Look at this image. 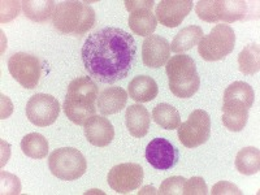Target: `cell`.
Here are the masks:
<instances>
[{
	"label": "cell",
	"mask_w": 260,
	"mask_h": 195,
	"mask_svg": "<svg viewBox=\"0 0 260 195\" xmlns=\"http://www.w3.org/2000/svg\"><path fill=\"white\" fill-rule=\"evenodd\" d=\"M136 55L133 36L118 27H103L94 31L81 51L86 72L101 83L124 80L133 68Z\"/></svg>",
	"instance_id": "6da1fadb"
},
{
	"label": "cell",
	"mask_w": 260,
	"mask_h": 195,
	"mask_svg": "<svg viewBox=\"0 0 260 195\" xmlns=\"http://www.w3.org/2000/svg\"><path fill=\"white\" fill-rule=\"evenodd\" d=\"M98 95V85L90 77H78L72 81L62 104L67 117L73 124L80 126L85 125L86 121L96 113L95 102Z\"/></svg>",
	"instance_id": "7a4b0ae2"
},
{
	"label": "cell",
	"mask_w": 260,
	"mask_h": 195,
	"mask_svg": "<svg viewBox=\"0 0 260 195\" xmlns=\"http://www.w3.org/2000/svg\"><path fill=\"white\" fill-rule=\"evenodd\" d=\"M52 24L62 34L82 37L95 25V12L85 2H61L55 9Z\"/></svg>",
	"instance_id": "3957f363"
},
{
	"label": "cell",
	"mask_w": 260,
	"mask_h": 195,
	"mask_svg": "<svg viewBox=\"0 0 260 195\" xmlns=\"http://www.w3.org/2000/svg\"><path fill=\"white\" fill-rule=\"evenodd\" d=\"M169 78V89L177 98H191L199 90V77L195 61L187 55H176L168 60L166 67Z\"/></svg>",
	"instance_id": "277c9868"
},
{
	"label": "cell",
	"mask_w": 260,
	"mask_h": 195,
	"mask_svg": "<svg viewBox=\"0 0 260 195\" xmlns=\"http://www.w3.org/2000/svg\"><path fill=\"white\" fill-rule=\"evenodd\" d=\"M236 46V34L229 25H216L198 43V52L206 61H219L232 53Z\"/></svg>",
	"instance_id": "5b68a950"
},
{
	"label": "cell",
	"mask_w": 260,
	"mask_h": 195,
	"mask_svg": "<svg viewBox=\"0 0 260 195\" xmlns=\"http://www.w3.org/2000/svg\"><path fill=\"white\" fill-rule=\"evenodd\" d=\"M48 167L55 177L62 181H74L85 175L87 162L77 148H57L48 157Z\"/></svg>",
	"instance_id": "8992f818"
},
{
	"label": "cell",
	"mask_w": 260,
	"mask_h": 195,
	"mask_svg": "<svg viewBox=\"0 0 260 195\" xmlns=\"http://www.w3.org/2000/svg\"><path fill=\"white\" fill-rule=\"evenodd\" d=\"M8 71L22 87L32 90L39 85L42 77L41 60L26 52L13 53L8 60Z\"/></svg>",
	"instance_id": "52a82bcc"
},
{
	"label": "cell",
	"mask_w": 260,
	"mask_h": 195,
	"mask_svg": "<svg viewBox=\"0 0 260 195\" xmlns=\"http://www.w3.org/2000/svg\"><path fill=\"white\" fill-rule=\"evenodd\" d=\"M178 139L185 147L195 148L204 145L211 136V118L206 111L195 110L187 121L177 127Z\"/></svg>",
	"instance_id": "ba28073f"
},
{
	"label": "cell",
	"mask_w": 260,
	"mask_h": 195,
	"mask_svg": "<svg viewBox=\"0 0 260 195\" xmlns=\"http://www.w3.org/2000/svg\"><path fill=\"white\" fill-rule=\"evenodd\" d=\"M154 0H126L125 7L130 12L129 26L137 36L150 37L157 25L156 16L152 13Z\"/></svg>",
	"instance_id": "9c48e42d"
},
{
	"label": "cell",
	"mask_w": 260,
	"mask_h": 195,
	"mask_svg": "<svg viewBox=\"0 0 260 195\" xmlns=\"http://www.w3.org/2000/svg\"><path fill=\"white\" fill-rule=\"evenodd\" d=\"M60 115V103L48 94H36L26 104V117L31 124L45 127L52 125Z\"/></svg>",
	"instance_id": "30bf717a"
},
{
	"label": "cell",
	"mask_w": 260,
	"mask_h": 195,
	"mask_svg": "<svg viewBox=\"0 0 260 195\" xmlns=\"http://www.w3.org/2000/svg\"><path fill=\"white\" fill-rule=\"evenodd\" d=\"M143 182V168L137 162H122L108 173V185L118 194H127Z\"/></svg>",
	"instance_id": "8fae6325"
},
{
	"label": "cell",
	"mask_w": 260,
	"mask_h": 195,
	"mask_svg": "<svg viewBox=\"0 0 260 195\" xmlns=\"http://www.w3.org/2000/svg\"><path fill=\"white\" fill-rule=\"evenodd\" d=\"M145 157L157 171H169L177 166L180 152L168 139L155 138L146 147Z\"/></svg>",
	"instance_id": "7c38bea8"
},
{
	"label": "cell",
	"mask_w": 260,
	"mask_h": 195,
	"mask_svg": "<svg viewBox=\"0 0 260 195\" xmlns=\"http://www.w3.org/2000/svg\"><path fill=\"white\" fill-rule=\"evenodd\" d=\"M191 9V0H161L155 9V16L164 26L177 27L182 24Z\"/></svg>",
	"instance_id": "4fadbf2b"
},
{
	"label": "cell",
	"mask_w": 260,
	"mask_h": 195,
	"mask_svg": "<svg viewBox=\"0 0 260 195\" xmlns=\"http://www.w3.org/2000/svg\"><path fill=\"white\" fill-rule=\"evenodd\" d=\"M171 56V45L160 36H150L143 41L142 60L147 68L157 69L168 62Z\"/></svg>",
	"instance_id": "5bb4252c"
},
{
	"label": "cell",
	"mask_w": 260,
	"mask_h": 195,
	"mask_svg": "<svg viewBox=\"0 0 260 195\" xmlns=\"http://www.w3.org/2000/svg\"><path fill=\"white\" fill-rule=\"evenodd\" d=\"M86 139L96 147H106L115 138V129L108 118L103 116H92L83 125Z\"/></svg>",
	"instance_id": "9a60e30c"
},
{
	"label": "cell",
	"mask_w": 260,
	"mask_h": 195,
	"mask_svg": "<svg viewBox=\"0 0 260 195\" xmlns=\"http://www.w3.org/2000/svg\"><path fill=\"white\" fill-rule=\"evenodd\" d=\"M125 120H126L129 133L136 138H143L148 133L151 115L142 104H133V106L127 107Z\"/></svg>",
	"instance_id": "2e32d148"
},
{
	"label": "cell",
	"mask_w": 260,
	"mask_h": 195,
	"mask_svg": "<svg viewBox=\"0 0 260 195\" xmlns=\"http://www.w3.org/2000/svg\"><path fill=\"white\" fill-rule=\"evenodd\" d=\"M248 118V108L236 101H225L222 106V124L231 132L245 129Z\"/></svg>",
	"instance_id": "e0dca14e"
},
{
	"label": "cell",
	"mask_w": 260,
	"mask_h": 195,
	"mask_svg": "<svg viewBox=\"0 0 260 195\" xmlns=\"http://www.w3.org/2000/svg\"><path fill=\"white\" fill-rule=\"evenodd\" d=\"M127 92L121 87H108L98 96V108L103 116L115 115L125 108Z\"/></svg>",
	"instance_id": "ac0fdd59"
},
{
	"label": "cell",
	"mask_w": 260,
	"mask_h": 195,
	"mask_svg": "<svg viewBox=\"0 0 260 195\" xmlns=\"http://www.w3.org/2000/svg\"><path fill=\"white\" fill-rule=\"evenodd\" d=\"M159 87L157 83L152 77L148 76H138L130 81L129 87H127V94L133 101L138 103H147V102L154 101L157 96Z\"/></svg>",
	"instance_id": "d6986e66"
},
{
	"label": "cell",
	"mask_w": 260,
	"mask_h": 195,
	"mask_svg": "<svg viewBox=\"0 0 260 195\" xmlns=\"http://www.w3.org/2000/svg\"><path fill=\"white\" fill-rule=\"evenodd\" d=\"M21 3L25 16L34 22H46L52 17L56 9L52 0H25Z\"/></svg>",
	"instance_id": "ffe728a7"
},
{
	"label": "cell",
	"mask_w": 260,
	"mask_h": 195,
	"mask_svg": "<svg viewBox=\"0 0 260 195\" xmlns=\"http://www.w3.org/2000/svg\"><path fill=\"white\" fill-rule=\"evenodd\" d=\"M203 29L197 25H190V26L183 27L178 31L176 38L173 39L171 45V50L175 53L186 52L191 50L194 46H197L203 38Z\"/></svg>",
	"instance_id": "44dd1931"
},
{
	"label": "cell",
	"mask_w": 260,
	"mask_h": 195,
	"mask_svg": "<svg viewBox=\"0 0 260 195\" xmlns=\"http://www.w3.org/2000/svg\"><path fill=\"white\" fill-rule=\"evenodd\" d=\"M237 171L246 176L257 173L260 169V151L256 147H245L237 154Z\"/></svg>",
	"instance_id": "7402d4cb"
},
{
	"label": "cell",
	"mask_w": 260,
	"mask_h": 195,
	"mask_svg": "<svg viewBox=\"0 0 260 195\" xmlns=\"http://www.w3.org/2000/svg\"><path fill=\"white\" fill-rule=\"evenodd\" d=\"M152 118L159 126L167 130L177 129L181 125L180 112L175 107L167 103H160L152 111Z\"/></svg>",
	"instance_id": "603a6c76"
},
{
	"label": "cell",
	"mask_w": 260,
	"mask_h": 195,
	"mask_svg": "<svg viewBox=\"0 0 260 195\" xmlns=\"http://www.w3.org/2000/svg\"><path fill=\"white\" fill-rule=\"evenodd\" d=\"M21 150L31 159H45L48 154V142L39 133H30L21 141Z\"/></svg>",
	"instance_id": "cb8c5ba5"
},
{
	"label": "cell",
	"mask_w": 260,
	"mask_h": 195,
	"mask_svg": "<svg viewBox=\"0 0 260 195\" xmlns=\"http://www.w3.org/2000/svg\"><path fill=\"white\" fill-rule=\"evenodd\" d=\"M238 67L245 76H252L260 69V48L256 43L246 46L238 55Z\"/></svg>",
	"instance_id": "d4e9b609"
},
{
	"label": "cell",
	"mask_w": 260,
	"mask_h": 195,
	"mask_svg": "<svg viewBox=\"0 0 260 195\" xmlns=\"http://www.w3.org/2000/svg\"><path fill=\"white\" fill-rule=\"evenodd\" d=\"M255 92L252 87L248 83L237 81V82L231 83L228 86L224 92V102L225 101H236L242 103L247 108H251L254 104Z\"/></svg>",
	"instance_id": "484cf974"
},
{
	"label": "cell",
	"mask_w": 260,
	"mask_h": 195,
	"mask_svg": "<svg viewBox=\"0 0 260 195\" xmlns=\"http://www.w3.org/2000/svg\"><path fill=\"white\" fill-rule=\"evenodd\" d=\"M195 12L206 22H219L221 21L222 0H201L195 6Z\"/></svg>",
	"instance_id": "4316f807"
},
{
	"label": "cell",
	"mask_w": 260,
	"mask_h": 195,
	"mask_svg": "<svg viewBox=\"0 0 260 195\" xmlns=\"http://www.w3.org/2000/svg\"><path fill=\"white\" fill-rule=\"evenodd\" d=\"M247 15V4L242 0H222L221 21L225 24H232L234 21L243 20Z\"/></svg>",
	"instance_id": "83f0119b"
},
{
	"label": "cell",
	"mask_w": 260,
	"mask_h": 195,
	"mask_svg": "<svg viewBox=\"0 0 260 195\" xmlns=\"http://www.w3.org/2000/svg\"><path fill=\"white\" fill-rule=\"evenodd\" d=\"M185 182H186V178L181 177V176L169 177L160 185L157 192L160 195H182Z\"/></svg>",
	"instance_id": "f1b7e54d"
},
{
	"label": "cell",
	"mask_w": 260,
	"mask_h": 195,
	"mask_svg": "<svg viewBox=\"0 0 260 195\" xmlns=\"http://www.w3.org/2000/svg\"><path fill=\"white\" fill-rule=\"evenodd\" d=\"M208 194V187L206 181L202 177H192L186 180L183 186V195H206Z\"/></svg>",
	"instance_id": "f546056e"
},
{
	"label": "cell",
	"mask_w": 260,
	"mask_h": 195,
	"mask_svg": "<svg viewBox=\"0 0 260 195\" xmlns=\"http://www.w3.org/2000/svg\"><path fill=\"white\" fill-rule=\"evenodd\" d=\"M21 190L20 181L16 176L2 172V192L3 194H18Z\"/></svg>",
	"instance_id": "4dcf8cb0"
},
{
	"label": "cell",
	"mask_w": 260,
	"mask_h": 195,
	"mask_svg": "<svg viewBox=\"0 0 260 195\" xmlns=\"http://www.w3.org/2000/svg\"><path fill=\"white\" fill-rule=\"evenodd\" d=\"M22 3L20 2H2V24L4 22H9L15 17H17L18 12H20V7Z\"/></svg>",
	"instance_id": "1f68e13d"
},
{
	"label": "cell",
	"mask_w": 260,
	"mask_h": 195,
	"mask_svg": "<svg viewBox=\"0 0 260 195\" xmlns=\"http://www.w3.org/2000/svg\"><path fill=\"white\" fill-rule=\"evenodd\" d=\"M212 195H219V194H237V195H241L242 191H241L238 187L234 185V183L228 182V181H220L212 187V191H211Z\"/></svg>",
	"instance_id": "d6a6232c"
},
{
	"label": "cell",
	"mask_w": 260,
	"mask_h": 195,
	"mask_svg": "<svg viewBox=\"0 0 260 195\" xmlns=\"http://www.w3.org/2000/svg\"><path fill=\"white\" fill-rule=\"evenodd\" d=\"M143 192H151V194H155V192H157V191L152 186L151 187L148 186V187H145V189H143V191H139V194H143Z\"/></svg>",
	"instance_id": "836d02e7"
}]
</instances>
